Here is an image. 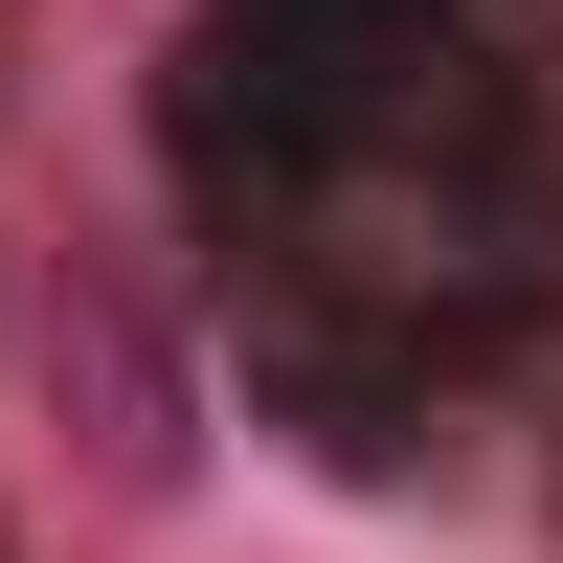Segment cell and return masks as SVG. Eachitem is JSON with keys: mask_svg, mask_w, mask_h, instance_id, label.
Segmentation results:
<instances>
[{"mask_svg": "<svg viewBox=\"0 0 563 563\" xmlns=\"http://www.w3.org/2000/svg\"><path fill=\"white\" fill-rule=\"evenodd\" d=\"M225 339L316 451H406L563 316V45L541 0H203L158 68Z\"/></svg>", "mask_w": 563, "mask_h": 563, "instance_id": "cell-1", "label": "cell"}]
</instances>
